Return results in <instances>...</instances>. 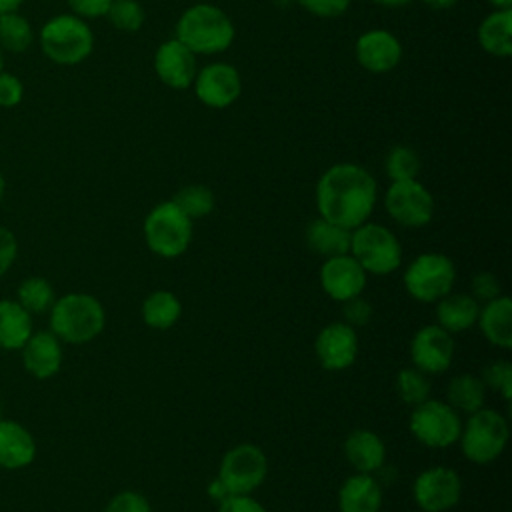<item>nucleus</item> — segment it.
<instances>
[{
	"instance_id": "obj_30",
	"label": "nucleus",
	"mask_w": 512,
	"mask_h": 512,
	"mask_svg": "<svg viewBox=\"0 0 512 512\" xmlns=\"http://www.w3.org/2000/svg\"><path fill=\"white\" fill-rule=\"evenodd\" d=\"M34 38L30 22L16 12L0 14V48L12 54H20L30 48Z\"/></svg>"
},
{
	"instance_id": "obj_9",
	"label": "nucleus",
	"mask_w": 512,
	"mask_h": 512,
	"mask_svg": "<svg viewBox=\"0 0 512 512\" xmlns=\"http://www.w3.org/2000/svg\"><path fill=\"white\" fill-rule=\"evenodd\" d=\"M408 430L426 448H448L460 438L462 418L446 400L428 398L412 408Z\"/></svg>"
},
{
	"instance_id": "obj_47",
	"label": "nucleus",
	"mask_w": 512,
	"mask_h": 512,
	"mask_svg": "<svg viewBox=\"0 0 512 512\" xmlns=\"http://www.w3.org/2000/svg\"><path fill=\"white\" fill-rule=\"evenodd\" d=\"M24 0H0V14L6 12H16L22 6Z\"/></svg>"
},
{
	"instance_id": "obj_31",
	"label": "nucleus",
	"mask_w": 512,
	"mask_h": 512,
	"mask_svg": "<svg viewBox=\"0 0 512 512\" xmlns=\"http://www.w3.org/2000/svg\"><path fill=\"white\" fill-rule=\"evenodd\" d=\"M18 304L30 312V314H42V312H50L56 296H54V288L52 284L42 278V276H30L26 278L20 286H18Z\"/></svg>"
},
{
	"instance_id": "obj_42",
	"label": "nucleus",
	"mask_w": 512,
	"mask_h": 512,
	"mask_svg": "<svg viewBox=\"0 0 512 512\" xmlns=\"http://www.w3.org/2000/svg\"><path fill=\"white\" fill-rule=\"evenodd\" d=\"M218 512H268L256 498L250 494H230L218 502Z\"/></svg>"
},
{
	"instance_id": "obj_45",
	"label": "nucleus",
	"mask_w": 512,
	"mask_h": 512,
	"mask_svg": "<svg viewBox=\"0 0 512 512\" xmlns=\"http://www.w3.org/2000/svg\"><path fill=\"white\" fill-rule=\"evenodd\" d=\"M206 494L218 504V502H222L224 498H228L230 494H228V490H226V486L222 484V480L216 476L208 486H206Z\"/></svg>"
},
{
	"instance_id": "obj_15",
	"label": "nucleus",
	"mask_w": 512,
	"mask_h": 512,
	"mask_svg": "<svg viewBox=\"0 0 512 512\" xmlns=\"http://www.w3.org/2000/svg\"><path fill=\"white\" fill-rule=\"evenodd\" d=\"M314 352L322 368L340 372L350 368L358 356V334L346 322H330L326 324L316 340Z\"/></svg>"
},
{
	"instance_id": "obj_38",
	"label": "nucleus",
	"mask_w": 512,
	"mask_h": 512,
	"mask_svg": "<svg viewBox=\"0 0 512 512\" xmlns=\"http://www.w3.org/2000/svg\"><path fill=\"white\" fill-rule=\"evenodd\" d=\"M502 294L500 282L492 272H478L470 282V296L478 302H490Z\"/></svg>"
},
{
	"instance_id": "obj_11",
	"label": "nucleus",
	"mask_w": 512,
	"mask_h": 512,
	"mask_svg": "<svg viewBox=\"0 0 512 512\" xmlns=\"http://www.w3.org/2000/svg\"><path fill=\"white\" fill-rule=\"evenodd\" d=\"M384 206L390 218L404 228H422L434 216V198L416 178L392 182L386 190Z\"/></svg>"
},
{
	"instance_id": "obj_37",
	"label": "nucleus",
	"mask_w": 512,
	"mask_h": 512,
	"mask_svg": "<svg viewBox=\"0 0 512 512\" xmlns=\"http://www.w3.org/2000/svg\"><path fill=\"white\" fill-rule=\"evenodd\" d=\"M104 512H152L148 500L134 490H124L112 496V500L106 504Z\"/></svg>"
},
{
	"instance_id": "obj_3",
	"label": "nucleus",
	"mask_w": 512,
	"mask_h": 512,
	"mask_svg": "<svg viewBox=\"0 0 512 512\" xmlns=\"http://www.w3.org/2000/svg\"><path fill=\"white\" fill-rule=\"evenodd\" d=\"M176 38L194 54H218L234 42V24L214 4H194L176 22Z\"/></svg>"
},
{
	"instance_id": "obj_17",
	"label": "nucleus",
	"mask_w": 512,
	"mask_h": 512,
	"mask_svg": "<svg viewBox=\"0 0 512 512\" xmlns=\"http://www.w3.org/2000/svg\"><path fill=\"white\" fill-rule=\"evenodd\" d=\"M154 72L162 84L174 90L192 86L196 76V54L178 38L166 40L154 54Z\"/></svg>"
},
{
	"instance_id": "obj_8",
	"label": "nucleus",
	"mask_w": 512,
	"mask_h": 512,
	"mask_svg": "<svg viewBox=\"0 0 512 512\" xmlns=\"http://www.w3.org/2000/svg\"><path fill=\"white\" fill-rule=\"evenodd\" d=\"M404 288L418 302H438L452 292L456 282L454 262L440 252H424L416 256L404 270Z\"/></svg>"
},
{
	"instance_id": "obj_24",
	"label": "nucleus",
	"mask_w": 512,
	"mask_h": 512,
	"mask_svg": "<svg viewBox=\"0 0 512 512\" xmlns=\"http://www.w3.org/2000/svg\"><path fill=\"white\" fill-rule=\"evenodd\" d=\"M350 238H352V230H348L344 226H338V224H334V222H330L322 216L312 220L306 226V232H304L306 246L322 258L348 254L350 252Z\"/></svg>"
},
{
	"instance_id": "obj_39",
	"label": "nucleus",
	"mask_w": 512,
	"mask_h": 512,
	"mask_svg": "<svg viewBox=\"0 0 512 512\" xmlns=\"http://www.w3.org/2000/svg\"><path fill=\"white\" fill-rule=\"evenodd\" d=\"M342 304H344V308H342L344 322L350 324L352 328L366 326L372 320V304L366 298L356 296V298H350Z\"/></svg>"
},
{
	"instance_id": "obj_10",
	"label": "nucleus",
	"mask_w": 512,
	"mask_h": 512,
	"mask_svg": "<svg viewBox=\"0 0 512 512\" xmlns=\"http://www.w3.org/2000/svg\"><path fill=\"white\" fill-rule=\"evenodd\" d=\"M268 474V458L256 444L242 442L230 448L218 468V478L228 494H252Z\"/></svg>"
},
{
	"instance_id": "obj_6",
	"label": "nucleus",
	"mask_w": 512,
	"mask_h": 512,
	"mask_svg": "<svg viewBox=\"0 0 512 512\" xmlns=\"http://www.w3.org/2000/svg\"><path fill=\"white\" fill-rule=\"evenodd\" d=\"M350 254L366 274H392L402 264V246L392 230L376 222H364L352 230Z\"/></svg>"
},
{
	"instance_id": "obj_13",
	"label": "nucleus",
	"mask_w": 512,
	"mask_h": 512,
	"mask_svg": "<svg viewBox=\"0 0 512 512\" xmlns=\"http://www.w3.org/2000/svg\"><path fill=\"white\" fill-rule=\"evenodd\" d=\"M454 358L452 334L438 324L418 328L410 340L412 366L424 374H442L450 368Z\"/></svg>"
},
{
	"instance_id": "obj_21",
	"label": "nucleus",
	"mask_w": 512,
	"mask_h": 512,
	"mask_svg": "<svg viewBox=\"0 0 512 512\" xmlns=\"http://www.w3.org/2000/svg\"><path fill=\"white\" fill-rule=\"evenodd\" d=\"M382 484L372 474H352L338 488L340 512H378L382 506Z\"/></svg>"
},
{
	"instance_id": "obj_50",
	"label": "nucleus",
	"mask_w": 512,
	"mask_h": 512,
	"mask_svg": "<svg viewBox=\"0 0 512 512\" xmlns=\"http://www.w3.org/2000/svg\"><path fill=\"white\" fill-rule=\"evenodd\" d=\"M4 190H6V182H4V176H2V172H0V200H2V196H4Z\"/></svg>"
},
{
	"instance_id": "obj_7",
	"label": "nucleus",
	"mask_w": 512,
	"mask_h": 512,
	"mask_svg": "<svg viewBox=\"0 0 512 512\" xmlns=\"http://www.w3.org/2000/svg\"><path fill=\"white\" fill-rule=\"evenodd\" d=\"M458 442L466 460L474 464H490L508 444V422L500 412L482 406L468 414Z\"/></svg>"
},
{
	"instance_id": "obj_4",
	"label": "nucleus",
	"mask_w": 512,
	"mask_h": 512,
	"mask_svg": "<svg viewBox=\"0 0 512 512\" xmlns=\"http://www.w3.org/2000/svg\"><path fill=\"white\" fill-rule=\"evenodd\" d=\"M40 46L52 62L74 66L90 56L94 48V34L80 16L58 14L42 26Z\"/></svg>"
},
{
	"instance_id": "obj_25",
	"label": "nucleus",
	"mask_w": 512,
	"mask_h": 512,
	"mask_svg": "<svg viewBox=\"0 0 512 512\" xmlns=\"http://www.w3.org/2000/svg\"><path fill=\"white\" fill-rule=\"evenodd\" d=\"M480 312V302L474 300L470 294H454L448 292L436 302V320L438 326L450 334L470 330Z\"/></svg>"
},
{
	"instance_id": "obj_49",
	"label": "nucleus",
	"mask_w": 512,
	"mask_h": 512,
	"mask_svg": "<svg viewBox=\"0 0 512 512\" xmlns=\"http://www.w3.org/2000/svg\"><path fill=\"white\" fill-rule=\"evenodd\" d=\"M494 10H512V0H488Z\"/></svg>"
},
{
	"instance_id": "obj_23",
	"label": "nucleus",
	"mask_w": 512,
	"mask_h": 512,
	"mask_svg": "<svg viewBox=\"0 0 512 512\" xmlns=\"http://www.w3.org/2000/svg\"><path fill=\"white\" fill-rule=\"evenodd\" d=\"M36 456L32 434L16 420H0V466L8 470L28 466Z\"/></svg>"
},
{
	"instance_id": "obj_44",
	"label": "nucleus",
	"mask_w": 512,
	"mask_h": 512,
	"mask_svg": "<svg viewBox=\"0 0 512 512\" xmlns=\"http://www.w3.org/2000/svg\"><path fill=\"white\" fill-rule=\"evenodd\" d=\"M72 12L80 18H100L106 16L112 0H66Z\"/></svg>"
},
{
	"instance_id": "obj_20",
	"label": "nucleus",
	"mask_w": 512,
	"mask_h": 512,
	"mask_svg": "<svg viewBox=\"0 0 512 512\" xmlns=\"http://www.w3.org/2000/svg\"><path fill=\"white\" fill-rule=\"evenodd\" d=\"M344 456L356 472L374 474L386 464V446L376 432L356 428L344 440Z\"/></svg>"
},
{
	"instance_id": "obj_35",
	"label": "nucleus",
	"mask_w": 512,
	"mask_h": 512,
	"mask_svg": "<svg viewBox=\"0 0 512 512\" xmlns=\"http://www.w3.org/2000/svg\"><path fill=\"white\" fill-rule=\"evenodd\" d=\"M106 18L110 24L122 32H136L144 24V8L136 0H112Z\"/></svg>"
},
{
	"instance_id": "obj_14",
	"label": "nucleus",
	"mask_w": 512,
	"mask_h": 512,
	"mask_svg": "<svg viewBox=\"0 0 512 512\" xmlns=\"http://www.w3.org/2000/svg\"><path fill=\"white\" fill-rule=\"evenodd\" d=\"M194 94L208 108H226L242 92L240 72L226 62H212L194 76Z\"/></svg>"
},
{
	"instance_id": "obj_36",
	"label": "nucleus",
	"mask_w": 512,
	"mask_h": 512,
	"mask_svg": "<svg viewBox=\"0 0 512 512\" xmlns=\"http://www.w3.org/2000/svg\"><path fill=\"white\" fill-rule=\"evenodd\" d=\"M480 380L484 382V386L500 392L502 398L506 402H510V398H512V366H510V362H506V360L490 362L488 366H484Z\"/></svg>"
},
{
	"instance_id": "obj_2",
	"label": "nucleus",
	"mask_w": 512,
	"mask_h": 512,
	"mask_svg": "<svg viewBox=\"0 0 512 512\" xmlns=\"http://www.w3.org/2000/svg\"><path fill=\"white\" fill-rule=\"evenodd\" d=\"M106 324V312L92 294L70 292L54 300L50 308V332L66 344L94 340Z\"/></svg>"
},
{
	"instance_id": "obj_5",
	"label": "nucleus",
	"mask_w": 512,
	"mask_h": 512,
	"mask_svg": "<svg viewBox=\"0 0 512 512\" xmlns=\"http://www.w3.org/2000/svg\"><path fill=\"white\" fill-rule=\"evenodd\" d=\"M144 240L156 256L178 258L192 242V220L172 200L160 202L144 218Z\"/></svg>"
},
{
	"instance_id": "obj_51",
	"label": "nucleus",
	"mask_w": 512,
	"mask_h": 512,
	"mask_svg": "<svg viewBox=\"0 0 512 512\" xmlns=\"http://www.w3.org/2000/svg\"><path fill=\"white\" fill-rule=\"evenodd\" d=\"M2 64H4V58H2V48H0V72H2Z\"/></svg>"
},
{
	"instance_id": "obj_34",
	"label": "nucleus",
	"mask_w": 512,
	"mask_h": 512,
	"mask_svg": "<svg viewBox=\"0 0 512 512\" xmlns=\"http://www.w3.org/2000/svg\"><path fill=\"white\" fill-rule=\"evenodd\" d=\"M384 168H386V174L392 182L414 180L420 172V158L412 148L396 144L388 150L386 160H384Z\"/></svg>"
},
{
	"instance_id": "obj_22",
	"label": "nucleus",
	"mask_w": 512,
	"mask_h": 512,
	"mask_svg": "<svg viewBox=\"0 0 512 512\" xmlns=\"http://www.w3.org/2000/svg\"><path fill=\"white\" fill-rule=\"evenodd\" d=\"M476 324L492 346L502 350L512 348V300L508 296L500 294L498 298L484 302Z\"/></svg>"
},
{
	"instance_id": "obj_46",
	"label": "nucleus",
	"mask_w": 512,
	"mask_h": 512,
	"mask_svg": "<svg viewBox=\"0 0 512 512\" xmlns=\"http://www.w3.org/2000/svg\"><path fill=\"white\" fill-rule=\"evenodd\" d=\"M426 6L430 8H436V10H446V8H452L458 4V0H422Z\"/></svg>"
},
{
	"instance_id": "obj_48",
	"label": "nucleus",
	"mask_w": 512,
	"mask_h": 512,
	"mask_svg": "<svg viewBox=\"0 0 512 512\" xmlns=\"http://www.w3.org/2000/svg\"><path fill=\"white\" fill-rule=\"evenodd\" d=\"M378 6H384V8H400V6H406L410 4L412 0H374Z\"/></svg>"
},
{
	"instance_id": "obj_27",
	"label": "nucleus",
	"mask_w": 512,
	"mask_h": 512,
	"mask_svg": "<svg viewBox=\"0 0 512 512\" xmlns=\"http://www.w3.org/2000/svg\"><path fill=\"white\" fill-rule=\"evenodd\" d=\"M32 334V314L16 300H0V348L20 350Z\"/></svg>"
},
{
	"instance_id": "obj_29",
	"label": "nucleus",
	"mask_w": 512,
	"mask_h": 512,
	"mask_svg": "<svg viewBox=\"0 0 512 512\" xmlns=\"http://www.w3.org/2000/svg\"><path fill=\"white\" fill-rule=\"evenodd\" d=\"M182 314L178 296L170 290H154L142 302V320L154 330L172 328Z\"/></svg>"
},
{
	"instance_id": "obj_26",
	"label": "nucleus",
	"mask_w": 512,
	"mask_h": 512,
	"mask_svg": "<svg viewBox=\"0 0 512 512\" xmlns=\"http://www.w3.org/2000/svg\"><path fill=\"white\" fill-rule=\"evenodd\" d=\"M480 48L492 56L512 54V10H494L478 26Z\"/></svg>"
},
{
	"instance_id": "obj_12",
	"label": "nucleus",
	"mask_w": 512,
	"mask_h": 512,
	"mask_svg": "<svg viewBox=\"0 0 512 512\" xmlns=\"http://www.w3.org/2000/svg\"><path fill=\"white\" fill-rule=\"evenodd\" d=\"M462 478L454 468L430 466L412 484V498L424 512H446L460 502Z\"/></svg>"
},
{
	"instance_id": "obj_18",
	"label": "nucleus",
	"mask_w": 512,
	"mask_h": 512,
	"mask_svg": "<svg viewBox=\"0 0 512 512\" xmlns=\"http://www.w3.org/2000/svg\"><path fill=\"white\" fill-rule=\"evenodd\" d=\"M356 58L360 66L368 72H390L400 64L402 44L392 32L374 28L360 34V38L356 40Z\"/></svg>"
},
{
	"instance_id": "obj_33",
	"label": "nucleus",
	"mask_w": 512,
	"mask_h": 512,
	"mask_svg": "<svg viewBox=\"0 0 512 512\" xmlns=\"http://www.w3.org/2000/svg\"><path fill=\"white\" fill-rule=\"evenodd\" d=\"M394 388H396L398 398H400L404 404L412 406V408L430 398V380H428V374L420 372V370L414 368V366L402 368V370L396 374Z\"/></svg>"
},
{
	"instance_id": "obj_43",
	"label": "nucleus",
	"mask_w": 512,
	"mask_h": 512,
	"mask_svg": "<svg viewBox=\"0 0 512 512\" xmlns=\"http://www.w3.org/2000/svg\"><path fill=\"white\" fill-rule=\"evenodd\" d=\"M18 254V242L14 238V234L0 226V276H4L8 272V268L14 264Z\"/></svg>"
},
{
	"instance_id": "obj_32",
	"label": "nucleus",
	"mask_w": 512,
	"mask_h": 512,
	"mask_svg": "<svg viewBox=\"0 0 512 512\" xmlns=\"http://www.w3.org/2000/svg\"><path fill=\"white\" fill-rule=\"evenodd\" d=\"M172 202L190 218V220H196V218H204L208 216L212 210H214V194L208 186L204 184H188L184 188H180Z\"/></svg>"
},
{
	"instance_id": "obj_40",
	"label": "nucleus",
	"mask_w": 512,
	"mask_h": 512,
	"mask_svg": "<svg viewBox=\"0 0 512 512\" xmlns=\"http://www.w3.org/2000/svg\"><path fill=\"white\" fill-rule=\"evenodd\" d=\"M24 96V86L16 74L10 72H0V106L2 108H12L22 102Z\"/></svg>"
},
{
	"instance_id": "obj_28",
	"label": "nucleus",
	"mask_w": 512,
	"mask_h": 512,
	"mask_svg": "<svg viewBox=\"0 0 512 512\" xmlns=\"http://www.w3.org/2000/svg\"><path fill=\"white\" fill-rule=\"evenodd\" d=\"M486 386L480 376L464 372L456 374L446 386V402L458 414H472L484 406Z\"/></svg>"
},
{
	"instance_id": "obj_19",
	"label": "nucleus",
	"mask_w": 512,
	"mask_h": 512,
	"mask_svg": "<svg viewBox=\"0 0 512 512\" xmlns=\"http://www.w3.org/2000/svg\"><path fill=\"white\" fill-rule=\"evenodd\" d=\"M20 350L24 368L38 380L52 378L62 366V344L50 330L32 332Z\"/></svg>"
},
{
	"instance_id": "obj_1",
	"label": "nucleus",
	"mask_w": 512,
	"mask_h": 512,
	"mask_svg": "<svg viewBox=\"0 0 512 512\" xmlns=\"http://www.w3.org/2000/svg\"><path fill=\"white\" fill-rule=\"evenodd\" d=\"M376 196L378 186L374 176L352 162L330 166L316 184L318 214L348 230L368 222L376 206Z\"/></svg>"
},
{
	"instance_id": "obj_16",
	"label": "nucleus",
	"mask_w": 512,
	"mask_h": 512,
	"mask_svg": "<svg viewBox=\"0 0 512 512\" xmlns=\"http://www.w3.org/2000/svg\"><path fill=\"white\" fill-rule=\"evenodd\" d=\"M366 282L368 274L350 252L326 258L320 266V286L336 302L362 296Z\"/></svg>"
},
{
	"instance_id": "obj_41",
	"label": "nucleus",
	"mask_w": 512,
	"mask_h": 512,
	"mask_svg": "<svg viewBox=\"0 0 512 512\" xmlns=\"http://www.w3.org/2000/svg\"><path fill=\"white\" fill-rule=\"evenodd\" d=\"M298 4L320 18H336L350 8V0H298Z\"/></svg>"
}]
</instances>
